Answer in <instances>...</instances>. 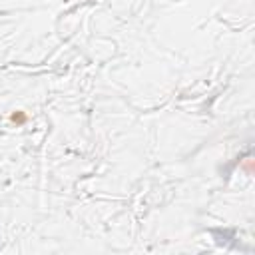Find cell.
Here are the masks:
<instances>
[{
    "mask_svg": "<svg viewBox=\"0 0 255 255\" xmlns=\"http://www.w3.org/2000/svg\"><path fill=\"white\" fill-rule=\"evenodd\" d=\"M12 122H24V116H22V114L16 116V114H14V116H12Z\"/></svg>",
    "mask_w": 255,
    "mask_h": 255,
    "instance_id": "obj_1",
    "label": "cell"
}]
</instances>
